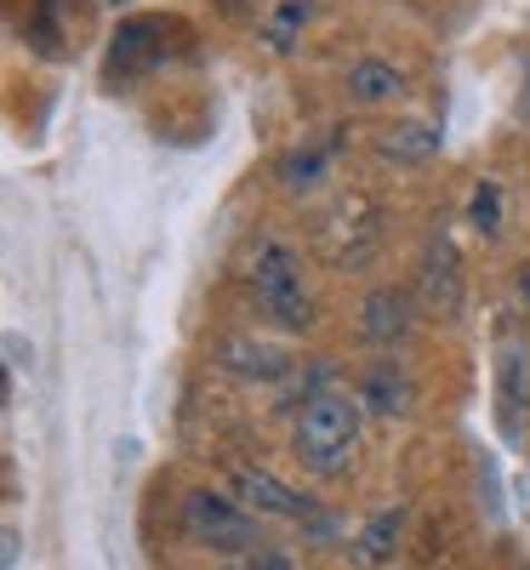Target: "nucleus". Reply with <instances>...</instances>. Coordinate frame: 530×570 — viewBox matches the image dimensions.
<instances>
[{"mask_svg": "<svg viewBox=\"0 0 530 570\" xmlns=\"http://www.w3.org/2000/svg\"><path fill=\"white\" fill-rule=\"evenodd\" d=\"M292 451L308 473H320V480L349 473V462L360 451V400H349L343 389L308 394V405L292 428Z\"/></svg>", "mask_w": 530, "mask_h": 570, "instance_id": "f257e3e1", "label": "nucleus"}, {"mask_svg": "<svg viewBox=\"0 0 530 570\" xmlns=\"http://www.w3.org/2000/svg\"><path fill=\"white\" fill-rule=\"evenodd\" d=\"M177 525L195 548H212V553H257L263 548V525L246 502H234L212 485L188 491L183 508H177Z\"/></svg>", "mask_w": 530, "mask_h": 570, "instance_id": "f03ea898", "label": "nucleus"}, {"mask_svg": "<svg viewBox=\"0 0 530 570\" xmlns=\"http://www.w3.org/2000/svg\"><path fill=\"white\" fill-rule=\"evenodd\" d=\"M252 285H257V308L279 325L292 331V337H303V331L314 325V303H308V285H303V263L297 252L285 240H263L252 252Z\"/></svg>", "mask_w": 530, "mask_h": 570, "instance_id": "7ed1b4c3", "label": "nucleus"}, {"mask_svg": "<svg viewBox=\"0 0 530 570\" xmlns=\"http://www.w3.org/2000/svg\"><path fill=\"white\" fill-rule=\"evenodd\" d=\"M382 246V217L371 200H343L331 217H325V257L331 268H365Z\"/></svg>", "mask_w": 530, "mask_h": 570, "instance_id": "20e7f679", "label": "nucleus"}, {"mask_svg": "<svg viewBox=\"0 0 530 570\" xmlns=\"http://www.w3.org/2000/svg\"><path fill=\"white\" fill-rule=\"evenodd\" d=\"M171 35H177L171 18H126L109 40V80H137V75L160 69Z\"/></svg>", "mask_w": 530, "mask_h": 570, "instance_id": "39448f33", "label": "nucleus"}, {"mask_svg": "<svg viewBox=\"0 0 530 570\" xmlns=\"http://www.w3.org/2000/svg\"><path fill=\"white\" fill-rule=\"evenodd\" d=\"M228 485H234V497L246 502L252 513L297 519V525H314V519H320V502H314V497L292 491V485H285V480H274V473H268V468H257V462H234Z\"/></svg>", "mask_w": 530, "mask_h": 570, "instance_id": "423d86ee", "label": "nucleus"}, {"mask_svg": "<svg viewBox=\"0 0 530 570\" xmlns=\"http://www.w3.org/2000/svg\"><path fill=\"white\" fill-rule=\"evenodd\" d=\"M416 303L428 314H445V320H462L468 308V274H462V257L451 240H433L416 263Z\"/></svg>", "mask_w": 530, "mask_h": 570, "instance_id": "0eeeda50", "label": "nucleus"}, {"mask_svg": "<svg viewBox=\"0 0 530 570\" xmlns=\"http://www.w3.org/2000/svg\"><path fill=\"white\" fill-rule=\"evenodd\" d=\"M524 416H530V348L519 337L497 343V428L502 440H524Z\"/></svg>", "mask_w": 530, "mask_h": 570, "instance_id": "6e6552de", "label": "nucleus"}, {"mask_svg": "<svg viewBox=\"0 0 530 570\" xmlns=\"http://www.w3.org/2000/svg\"><path fill=\"white\" fill-rule=\"evenodd\" d=\"M411 325H416V308L400 285H376V292L360 303V337L371 348H405L411 343Z\"/></svg>", "mask_w": 530, "mask_h": 570, "instance_id": "1a4fd4ad", "label": "nucleus"}, {"mask_svg": "<svg viewBox=\"0 0 530 570\" xmlns=\"http://www.w3.org/2000/svg\"><path fill=\"white\" fill-rule=\"evenodd\" d=\"M405 508L400 502H389V508H376L365 525L349 537V548H354V559L365 564V570H382V564H394L400 559V548H405Z\"/></svg>", "mask_w": 530, "mask_h": 570, "instance_id": "9d476101", "label": "nucleus"}, {"mask_svg": "<svg viewBox=\"0 0 530 570\" xmlns=\"http://www.w3.org/2000/svg\"><path fill=\"white\" fill-rule=\"evenodd\" d=\"M217 360L239 383H279V376H292V354L279 343H257V337H228Z\"/></svg>", "mask_w": 530, "mask_h": 570, "instance_id": "9b49d317", "label": "nucleus"}, {"mask_svg": "<svg viewBox=\"0 0 530 570\" xmlns=\"http://www.w3.org/2000/svg\"><path fill=\"white\" fill-rule=\"evenodd\" d=\"M343 91L365 109H382V104H400L405 98V69L389 63V58H354L343 69Z\"/></svg>", "mask_w": 530, "mask_h": 570, "instance_id": "f8f14e48", "label": "nucleus"}, {"mask_svg": "<svg viewBox=\"0 0 530 570\" xmlns=\"http://www.w3.org/2000/svg\"><path fill=\"white\" fill-rule=\"evenodd\" d=\"M440 142H445V131L433 120H400V126L376 131V155L394 160V166H422V160L440 155Z\"/></svg>", "mask_w": 530, "mask_h": 570, "instance_id": "ddd939ff", "label": "nucleus"}, {"mask_svg": "<svg viewBox=\"0 0 530 570\" xmlns=\"http://www.w3.org/2000/svg\"><path fill=\"white\" fill-rule=\"evenodd\" d=\"M354 400H365L376 416H405V411H411V376H405V365H400L394 354H382V360L365 371V383H360Z\"/></svg>", "mask_w": 530, "mask_h": 570, "instance_id": "4468645a", "label": "nucleus"}, {"mask_svg": "<svg viewBox=\"0 0 530 570\" xmlns=\"http://www.w3.org/2000/svg\"><path fill=\"white\" fill-rule=\"evenodd\" d=\"M336 149H343V131L325 137V142H308V149H292L279 160V188H292V195H308V188L325 183V171L336 166Z\"/></svg>", "mask_w": 530, "mask_h": 570, "instance_id": "2eb2a0df", "label": "nucleus"}, {"mask_svg": "<svg viewBox=\"0 0 530 570\" xmlns=\"http://www.w3.org/2000/svg\"><path fill=\"white\" fill-rule=\"evenodd\" d=\"M308 18H314V0H279V7L268 12V23H263V46L285 58L297 46V35H303Z\"/></svg>", "mask_w": 530, "mask_h": 570, "instance_id": "dca6fc26", "label": "nucleus"}, {"mask_svg": "<svg viewBox=\"0 0 530 570\" xmlns=\"http://www.w3.org/2000/svg\"><path fill=\"white\" fill-rule=\"evenodd\" d=\"M468 223H473L479 234H502V188H497V183H473Z\"/></svg>", "mask_w": 530, "mask_h": 570, "instance_id": "f3484780", "label": "nucleus"}, {"mask_svg": "<svg viewBox=\"0 0 530 570\" xmlns=\"http://www.w3.org/2000/svg\"><path fill=\"white\" fill-rule=\"evenodd\" d=\"M228 570H297V564L279 548H257V553H239V564H228Z\"/></svg>", "mask_w": 530, "mask_h": 570, "instance_id": "a211bd4d", "label": "nucleus"}, {"mask_svg": "<svg viewBox=\"0 0 530 570\" xmlns=\"http://www.w3.org/2000/svg\"><path fill=\"white\" fill-rule=\"evenodd\" d=\"M513 297H519V308L530 314V263H524V268L513 274Z\"/></svg>", "mask_w": 530, "mask_h": 570, "instance_id": "6ab92c4d", "label": "nucleus"}, {"mask_svg": "<svg viewBox=\"0 0 530 570\" xmlns=\"http://www.w3.org/2000/svg\"><path fill=\"white\" fill-rule=\"evenodd\" d=\"M217 7H223V12H228V18H246V12H252V7H257V0H217Z\"/></svg>", "mask_w": 530, "mask_h": 570, "instance_id": "aec40b11", "label": "nucleus"}]
</instances>
